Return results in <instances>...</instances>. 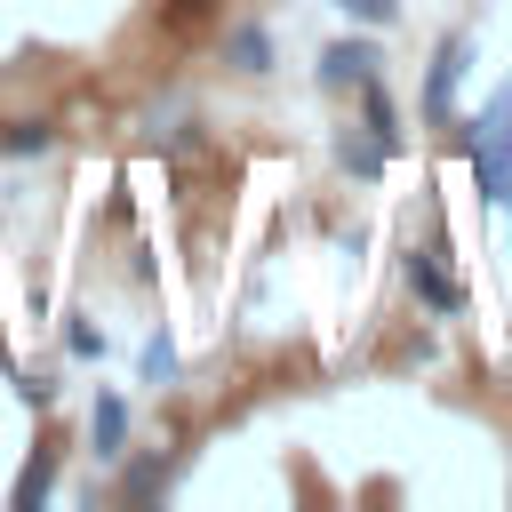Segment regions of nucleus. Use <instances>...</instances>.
<instances>
[{
	"instance_id": "8",
	"label": "nucleus",
	"mask_w": 512,
	"mask_h": 512,
	"mask_svg": "<svg viewBox=\"0 0 512 512\" xmlns=\"http://www.w3.org/2000/svg\"><path fill=\"white\" fill-rule=\"evenodd\" d=\"M336 152H344V168H360V176H376V168H384V144H376V136H344Z\"/></svg>"
},
{
	"instance_id": "10",
	"label": "nucleus",
	"mask_w": 512,
	"mask_h": 512,
	"mask_svg": "<svg viewBox=\"0 0 512 512\" xmlns=\"http://www.w3.org/2000/svg\"><path fill=\"white\" fill-rule=\"evenodd\" d=\"M336 8H352L360 24H392V0H336Z\"/></svg>"
},
{
	"instance_id": "11",
	"label": "nucleus",
	"mask_w": 512,
	"mask_h": 512,
	"mask_svg": "<svg viewBox=\"0 0 512 512\" xmlns=\"http://www.w3.org/2000/svg\"><path fill=\"white\" fill-rule=\"evenodd\" d=\"M176 8H216V0H176Z\"/></svg>"
},
{
	"instance_id": "5",
	"label": "nucleus",
	"mask_w": 512,
	"mask_h": 512,
	"mask_svg": "<svg viewBox=\"0 0 512 512\" xmlns=\"http://www.w3.org/2000/svg\"><path fill=\"white\" fill-rule=\"evenodd\" d=\"M320 72H328V80H368V72H376V48H368V40H336V48L320 56Z\"/></svg>"
},
{
	"instance_id": "4",
	"label": "nucleus",
	"mask_w": 512,
	"mask_h": 512,
	"mask_svg": "<svg viewBox=\"0 0 512 512\" xmlns=\"http://www.w3.org/2000/svg\"><path fill=\"white\" fill-rule=\"evenodd\" d=\"M88 448H96L104 464H112V456H128V408H120L112 392H104V400H96V416H88Z\"/></svg>"
},
{
	"instance_id": "2",
	"label": "nucleus",
	"mask_w": 512,
	"mask_h": 512,
	"mask_svg": "<svg viewBox=\"0 0 512 512\" xmlns=\"http://www.w3.org/2000/svg\"><path fill=\"white\" fill-rule=\"evenodd\" d=\"M456 80H464V32H448V40H440V56H432V80H424V112H432V120H448Z\"/></svg>"
},
{
	"instance_id": "3",
	"label": "nucleus",
	"mask_w": 512,
	"mask_h": 512,
	"mask_svg": "<svg viewBox=\"0 0 512 512\" xmlns=\"http://www.w3.org/2000/svg\"><path fill=\"white\" fill-rule=\"evenodd\" d=\"M408 280H416V296H424L432 312H456V304H464V288L440 272V256H432V248H424V256H408Z\"/></svg>"
},
{
	"instance_id": "9",
	"label": "nucleus",
	"mask_w": 512,
	"mask_h": 512,
	"mask_svg": "<svg viewBox=\"0 0 512 512\" xmlns=\"http://www.w3.org/2000/svg\"><path fill=\"white\" fill-rule=\"evenodd\" d=\"M48 488H56V472H48V456H32V464H24V480H16V504L32 512V504H40Z\"/></svg>"
},
{
	"instance_id": "6",
	"label": "nucleus",
	"mask_w": 512,
	"mask_h": 512,
	"mask_svg": "<svg viewBox=\"0 0 512 512\" xmlns=\"http://www.w3.org/2000/svg\"><path fill=\"white\" fill-rule=\"evenodd\" d=\"M48 144H56V128H48V120H0V152H16V160H24V152H48Z\"/></svg>"
},
{
	"instance_id": "7",
	"label": "nucleus",
	"mask_w": 512,
	"mask_h": 512,
	"mask_svg": "<svg viewBox=\"0 0 512 512\" xmlns=\"http://www.w3.org/2000/svg\"><path fill=\"white\" fill-rule=\"evenodd\" d=\"M232 64H240V72H264V64H272V40H264L256 24H240V32H232Z\"/></svg>"
},
{
	"instance_id": "1",
	"label": "nucleus",
	"mask_w": 512,
	"mask_h": 512,
	"mask_svg": "<svg viewBox=\"0 0 512 512\" xmlns=\"http://www.w3.org/2000/svg\"><path fill=\"white\" fill-rule=\"evenodd\" d=\"M472 160H480V192L488 200H512V104H496L472 136Z\"/></svg>"
}]
</instances>
